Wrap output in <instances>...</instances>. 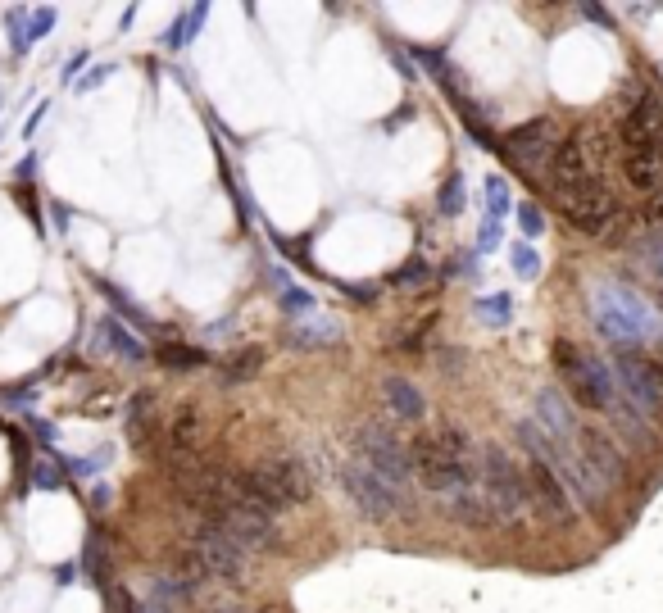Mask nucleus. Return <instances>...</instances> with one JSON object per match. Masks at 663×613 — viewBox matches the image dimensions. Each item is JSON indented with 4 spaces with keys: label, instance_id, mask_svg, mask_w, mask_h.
<instances>
[{
    "label": "nucleus",
    "instance_id": "25",
    "mask_svg": "<svg viewBox=\"0 0 663 613\" xmlns=\"http://www.w3.org/2000/svg\"><path fill=\"white\" fill-rule=\"evenodd\" d=\"M459 205H464V182L450 178L446 187H441V214H459Z\"/></svg>",
    "mask_w": 663,
    "mask_h": 613
},
{
    "label": "nucleus",
    "instance_id": "22",
    "mask_svg": "<svg viewBox=\"0 0 663 613\" xmlns=\"http://www.w3.org/2000/svg\"><path fill=\"white\" fill-rule=\"evenodd\" d=\"M259 368H264V350H259V346H250V350H237V355H232L228 377H255Z\"/></svg>",
    "mask_w": 663,
    "mask_h": 613
},
{
    "label": "nucleus",
    "instance_id": "21",
    "mask_svg": "<svg viewBox=\"0 0 663 613\" xmlns=\"http://www.w3.org/2000/svg\"><path fill=\"white\" fill-rule=\"evenodd\" d=\"M205 350H196V346H173V341H169V346H159V364H164V368H182V373H187V368H200V364H205Z\"/></svg>",
    "mask_w": 663,
    "mask_h": 613
},
{
    "label": "nucleus",
    "instance_id": "1",
    "mask_svg": "<svg viewBox=\"0 0 663 613\" xmlns=\"http://www.w3.org/2000/svg\"><path fill=\"white\" fill-rule=\"evenodd\" d=\"M618 146H623V178L641 196H659L663 191V105L654 91L627 105L623 128H618Z\"/></svg>",
    "mask_w": 663,
    "mask_h": 613
},
{
    "label": "nucleus",
    "instance_id": "3",
    "mask_svg": "<svg viewBox=\"0 0 663 613\" xmlns=\"http://www.w3.org/2000/svg\"><path fill=\"white\" fill-rule=\"evenodd\" d=\"M477 491H482V500L491 505L495 527H514L518 518L532 509L527 473L500 450V445H482V450H477Z\"/></svg>",
    "mask_w": 663,
    "mask_h": 613
},
{
    "label": "nucleus",
    "instance_id": "7",
    "mask_svg": "<svg viewBox=\"0 0 663 613\" xmlns=\"http://www.w3.org/2000/svg\"><path fill=\"white\" fill-rule=\"evenodd\" d=\"M355 459L368 468V473L382 477L391 491L414 500V495H409V486H414V455H409V445L400 441L391 427H382V423L355 427Z\"/></svg>",
    "mask_w": 663,
    "mask_h": 613
},
{
    "label": "nucleus",
    "instance_id": "9",
    "mask_svg": "<svg viewBox=\"0 0 663 613\" xmlns=\"http://www.w3.org/2000/svg\"><path fill=\"white\" fill-rule=\"evenodd\" d=\"M341 486H346L355 514L368 518V523H386V518H396V514H409V505H414V500H405L400 491H391L377 473H368L359 459H350V464L341 468Z\"/></svg>",
    "mask_w": 663,
    "mask_h": 613
},
{
    "label": "nucleus",
    "instance_id": "20",
    "mask_svg": "<svg viewBox=\"0 0 663 613\" xmlns=\"http://www.w3.org/2000/svg\"><path fill=\"white\" fill-rule=\"evenodd\" d=\"M486 200H491V218H486L482 241L491 246V241H495V223H500V218H505V209H509V187L500 178H491V182H486Z\"/></svg>",
    "mask_w": 663,
    "mask_h": 613
},
{
    "label": "nucleus",
    "instance_id": "11",
    "mask_svg": "<svg viewBox=\"0 0 663 613\" xmlns=\"http://www.w3.org/2000/svg\"><path fill=\"white\" fill-rule=\"evenodd\" d=\"M500 150L509 155V164H514V169L541 178V173H550V164H555V150H559L555 123H550V119L523 123V128H514L505 141H500Z\"/></svg>",
    "mask_w": 663,
    "mask_h": 613
},
{
    "label": "nucleus",
    "instance_id": "27",
    "mask_svg": "<svg viewBox=\"0 0 663 613\" xmlns=\"http://www.w3.org/2000/svg\"><path fill=\"white\" fill-rule=\"evenodd\" d=\"M541 228H545L541 209H536V205H523V232H527V237H536V232H541Z\"/></svg>",
    "mask_w": 663,
    "mask_h": 613
},
{
    "label": "nucleus",
    "instance_id": "24",
    "mask_svg": "<svg viewBox=\"0 0 663 613\" xmlns=\"http://www.w3.org/2000/svg\"><path fill=\"white\" fill-rule=\"evenodd\" d=\"M391 282H396V287H418V282H427V264H423V259H409V264L400 268Z\"/></svg>",
    "mask_w": 663,
    "mask_h": 613
},
{
    "label": "nucleus",
    "instance_id": "19",
    "mask_svg": "<svg viewBox=\"0 0 663 613\" xmlns=\"http://www.w3.org/2000/svg\"><path fill=\"white\" fill-rule=\"evenodd\" d=\"M100 337H105L109 346L119 350V355L128 359V364H141V359H146V355H141V346H137V341L128 337V332H123L119 323H114V318H100Z\"/></svg>",
    "mask_w": 663,
    "mask_h": 613
},
{
    "label": "nucleus",
    "instance_id": "28",
    "mask_svg": "<svg viewBox=\"0 0 663 613\" xmlns=\"http://www.w3.org/2000/svg\"><path fill=\"white\" fill-rule=\"evenodd\" d=\"M264 613H282V609H264Z\"/></svg>",
    "mask_w": 663,
    "mask_h": 613
},
{
    "label": "nucleus",
    "instance_id": "17",
    "mask_svg": "<svg viewBox=\"0 0 663 613\" xmlns=\"http://www.w3.org/2000/svg\"><path fill=\"white\" fill-rule=\"evenodd\" d=\"M386 400H391V409H396V418H409V423H414V418H423V396H418V386L414 382H405V377H386Z\"/></svg>",
    "mask_w": 663,
    "mask_h": 613
},
{
    "label": "nucleus",
    "instance_id": "26",
    "mask_svg": "<svg viewBox=\"0 0 663 613\" xmlns=\"http://www.w3.org/2000/svg\"><path fill=\"white\" fill-rule=\"evenodd\" d=\"M514 268H518L523 277H536V268H541V264H536V255H532L527 246H514Z\"/></svg>",
    "mask_w": 663,
    "mask_h": 613
},
{
    "label": "nucleus",
    "instance_id": "2",
    "mask_svg": "<svg viewBox=\"0 0 663 613\" xmlns=\"http://www.w3.org/2000/svg\"><path fill=\"white\" fill-rule=\"evenodd\" d=\"M477 450L473 436L464 427H436V432H423L409 455H414V477L423 482V491H432L436 500L464 491V486L477 482Z\"/></svg>",
    "mask_w": 663,
    "mask_h": 613
},
{
    "label": "nucleus",
    "instance_id": "10",
    "mask_svg": "<svg viewBox=\"0 0 663 613\" xmlns=\"http://www.w3.org/2000/svg\"><path fill=\"white\" fill-rule=\"evenodd\" d=\"M191 554H196L200 573L214 577V582H241V577H246V564H250V550H241V545L214 523L196 527V536H191Z\"/></svg>",
    "mask_w": 663,
    "mask_h": 613
},
{
    "label": "nucleus",
    "instance_id": "15",
    "mask_svg": "<svg viewBox=\"0 0 663 613\" xmlns=\"http://www.w3.org/2000/svg\"><path fill=\"white\" fill-rule=\"evenodd\" d=\"M532 423L541 427L555 445H577V418H573V409H568V400L559 396V391H541V396H536Z\"/></svg>",
    "mask_w": 663,
    "mask_h": 613
},
{
    "label": "nucleus",
    "instance_id": "18",
    "mask_svg": "<svg viewBox=\"0 0 663 613\" xmlns=\"http://www.w3.org/2000/svg\"><path fill=\"white\" fill-rule=\"evenodd\" d=\"M636 259H641V268L650 273L654 296H659V305H663V232H650V237L636 241Z\"/></svg>",
    "mask_w": 663,
    "mask_h": 613
},
{
    "label": "nucleus",
    "instance_id": "14",
    "mask_svg": "<svg viewBox=\"0 0 663 613\" xmlns=\"http://www.w3.org/2000/svg\"><path fill=\"white\" fill-rule=\"evenodd\" d=\"M527 486H532V505L541 509L545 518H555V523H568V518H573V495H568L564 477L545 464V459L527 455Z\"/></svg>",
    "mask_w": 663,
    "mask_h": 613
},
{
    "label": "nucleus",
    "instance_id": "13",
    "mask_svg": "<svg viewBox=\"0 0 663 613\" xmlns=\"http://www.w3.org/2000/svg\"><path fill=\"white\" fill-rule=\"evenodd\" d=\"M564 214H568V223H573L577 232H586V237H604L618 218V196L609 191V182H600V187L564 200Z\"/></svg>",
    "mask_w": 663,
    "mask_h": 613
},
{
    "label": "nucleus",
    "instance_id": "5",
    "mask_svg": "<svg viewBox=\"0 0 663 613\" xmlns=\"http://www.w3.org/2000/svg\"><path fill=\"white\" fill-rule=\"evenodd\" d=\"M595 323H600V332L614 346L623 350H636L641 341L659 337V314H654L650 305H645L636 291L627 287H614V282H604L600 291H595Z\"/></svg>",
    "mask_w": 663,
    "mask_h": 613
},
{
    "label": "nucleus",
    "instance_id": "8",
    "mask_svg": "<svg viewBox=\"0 0 663 613\" xmlns=\"http://www.w3.org/2000/svg\"><path fill=\"white\" fill-rule=\"evenodd\" d=\"M614 382H618V396L641 409L645 418L663 414V364L659 359H650L645 350H618Z\"/></svg>",
    "mask_w": 663,
    "mask_h": 613
},
{
    "label": "nucleus",
    "instance_id": "23",
    "mask_svg": "<svg viewBox=\"0 0 663 613\" xmlns=\"http://www.w3.org/2000/svg\"><path fill=\"white\" fill-rule=\"evenodd\" d=\"M477 314L486 318L491 327H505L509 318V296H491V300H477Z\"/></svg>",
    "mask_w": 663,
    "mask_h": 613
},
{
    "label": "nucleus",
    "instance_id": "4",
    "mask_svg": "<svg viewBox=\"0 0 663 613\" xmlns=\"http://www.w3.org/2000/svg\"><path fill=\"white\" fill-rule=\"evenodd\" d=\"M550 191L559 196V205L573 196H582V191L600 187L604 182V141L595 128H577L568 132L564 141H559L555 150V164H550Z\"/></svg>",
    "mask_w": 663,
    "mask_h": 613
},
{
    "label": "nucleus",
    "instance_id": "6",
    "mask_svg": "<svg viewBox=\"0 0 663 613\" xmlns=\"http://www.w3.org/2000/svg\"><path fill=\"white\" fill-rule=\"evenodd\" d=\"M555 368H559V377H564V391L582 409H600V414H609V409L618 405L614 368L604 364V359L586 355L582 346H573V341H555Z\"/></svg>",
    "mask_w": 663,
    "mask_h": 613
},
{
    "label": "nucleus",
    "instance_id": "12",
    "mask_svg": "<svg viewBox=\"0 0 663 613\" xmlns=\"http://www.w3.org/2000/svg\"><path fill=\"white\" fill-rule=\"evenodd\" d=\"M577 455H582V464L595 473V482L609 491V486H618L627 477V459L623 450L614 445V436L600 432V427H577Z\"/></svg>",
    "mask_w": 663,
    "mask_h": 613
},
{
    "label": "nucleus",
    "instance_id": "16",
    "mask_svg": "<svg viewBox=\"0 0 663 613\" xmlns=\"http://www.w3.org/2000/svg\"><path fill=\"white\" fill-rule=\"evenodd\" d=\"M441 505H446V514L455 518V523H464V527H495V514H491V505L482 500L477 482L464 486V491H455V495H446Z\"/></svg>",
    "mask_w": 663,
    "mask_h": 613
}]
</instances>
